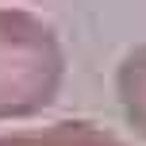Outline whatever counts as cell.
I'll use <instances>...</instances> for the list:
<instances>
[{"instance_id":"1","label":"cell","mask_w":146,"mask_h":146,"mask_svg":"<svg viewBox=\"0 0 146 146\" xmlns=\"http://www.w3.org/2000/svg\"><path fill=\"white\" fill-rule=\"evenodd\" d=\"M62 54L50 27L19 8H0V115H19L50 100Z\"/></svg>"},{"instance_id":"2","label":"cell","mask_w":146,"mask_h":146,"mask_svg":"<svg viewBox=\"0 0 146 146\" xmlns=\"http://www.w3.org/2000/svg\"><path fill=\"white\" fill-rule=\"evenodd\" d=\"M123 92H127V104H131L135 119L146 127V50H139L123 69Z\"/></svg>"}]
</instances>
